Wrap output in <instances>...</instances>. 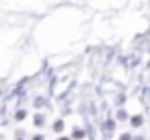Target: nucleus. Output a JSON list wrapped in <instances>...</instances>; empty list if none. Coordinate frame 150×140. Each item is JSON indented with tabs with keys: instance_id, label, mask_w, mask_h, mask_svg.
<instances>
[{
	"instance_id": "nucleus-2",
	"label": "nucleus",
	"mask_w": 150,
	"mask_h": 140,
	"mask_svg": "<svg viewBox=\"0 0 150 140\" xmlns=\"http://www.w3.org/2000/svg\"><path fill=\"white\" fill-rule=\"evenodd\" d=\"M62 140H68V138H62Z\"/></svg>"
},
{
	"instance_id": "nucleus-1",
	"label": "nucleus",
	"mask_w": 150,
	"mask_h": 140,
	"mask_svg": "<svg viewBox=\"0 0 150 140\" xmlns=\"http://www.w3.org/2000/svg\"><path fill=\"white\" fill-rule=\"evenodd\" d=\"M121 140H129V136H127V134H125V136H121Z\"/></svg>"
}]
</instances>
